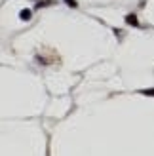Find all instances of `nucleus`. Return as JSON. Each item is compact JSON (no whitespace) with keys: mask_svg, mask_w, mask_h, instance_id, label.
Here are the masks:
<instances>
[{"mask_svg":"<svg viewBox=\"0 0 154 156\" xmlns=\"http://www.w3.org/2000/svg\"><path fill=\"white\" fill-rule=\"evenodd\" d=\"M19 17H21V21H30V17H33V12H30L29 8H25V10L19 12Z\"/></svg>","mask_w":154,"mask_h":156,"instance_id":"nucleus-1","label":"nucleus"},{"mask_svg":"<svg viewBox=\"0 0 154 156\" xmlns=\"http://www.w3.org/2000/svg\"><path fill=\"white\" fill-rule=\"evenodd\" d=\"M126 23H128V25H133V27H139V21H137V17H135L133 13L126 15Z\"/></svg>","mask_w":154,"mask_h":156,"instance_id":"nucleus-2","label":"nucleus"},{"mask_svg":"<svg viewBox=\"0 0 154 156\" xmlns=\"http://www.w3.org/2000/svg\"><path fill=\"white\" fill-rule=\"evenodd\" d=\"M53 0H40V2L36 4V8H46V6H51Z\"/></svg>","mask_w":154,"mask_h":156,"instance_id":"nucleus-3","label":"nucleus"},{"mask_svg":"<svg viewBox=\"0 0 154 156\" xmlns=\"http://www.w3.org/2000/svg\"><path fill=\"white\" fill-rule=\"evenodd\" d=\"M143 95H149V97H154V88H149V90H141Z\"/></svg>","mask_w":154,"mask_h":156,"instance_id":"nucleus-4","label":"nucleus"},{"mask_svg":"<svg viewBox=\"0 0 154 156\" xmlns=\"http://www.w3.org/2000/svg\"><path fill=\"white\" fill-rule=\"evenodd\" d=\"M67 2V6H71V8H76L78 6V2H76V0H65Z\"/></svg>","mask_w":154,"mask_h":156,"instance_id":"nucleus-5","label":"nucleus"}]
</instances>
